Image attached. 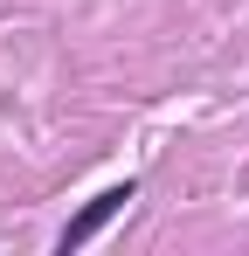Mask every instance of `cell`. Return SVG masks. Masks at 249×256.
<instances>
[{"mask_svg":"<svg viewBox=\"0 0 249 256\" xmlns=\"http://www.w3.org/2000/svg\"><path fill=\"white\" fill-rule=\"evenodd\" d=\"M124 201H132V187H111V194H97V201H90V208H83L76 222L62 228V250H83V242H90V236H97V228H104V222H111Z\"/></svg>","mask_w":249,"mask_h":256,"instance_id":"cell-1","label":"cell"}]
</instances>
